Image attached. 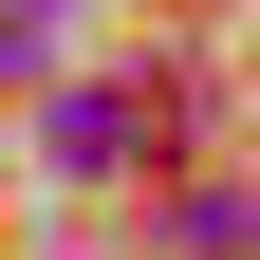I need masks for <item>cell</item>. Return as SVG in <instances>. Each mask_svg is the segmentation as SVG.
Returning a JSON list of instances; mask_svg holds the SVG:
<instances>
[{
    "label": "cell",
    "mask_w": 260,
    "mask_h": 260,
    "mask_svg": "<svg viewBox=\"0 0 260 260\" xmlns=\"http://www.w3.org/2000/svg\"><path fill=\"white\" fill-rule=\"evenodd\" d=\"M149 149H168V93H149V75H93V93H56V168H149Z\"/></svg>",
    "instance_id": "obj_1"
},
{
    "label": "cell",
    "mask_w": 260,
    "mask_h": 260,
    "mask_svg": "<svg viewBox=\"0 0 260 260\" xmlns=\"http://www.w3.org/2000/svg\"><path fill=\"white\" fill-rule=\"evenodd\" d=\"M168 260H260V186H186L168 205Z\"/></svg>",
    "instance_id": "obj_2"
},
{
    "label": "cell",
    "mask_w": 260,
    "mask_h": 260,
    "mask_svg": "<svg viewBox=\"0 0 260 260\" xmlns=\"http://www.w3.org/2000/svg\"><path fill=\"white\" fill-rule=\"evenodd\" d=\"M56 19H75V0H0V75H38V56H56Z\"/></svg>",
    "instance_id": "obj_3"
}]
</instances>
